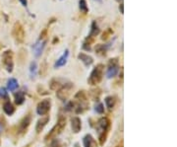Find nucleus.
<instances>
[{
	"mask_svg": "<svg viewBox=\"0 0 177 147\" xmlns=\"http://www.w3.org/2000/svg\"><path fill=\"white\" fill-rule=\"evenodd\" d=\"M104 64H101V63L98 64V65L93 69L90 77H88V84L97 85L100 83L102 79V76H104Z\"/></svg>",
	"mask_w": 177,
	"mask_h": 147,
	"instance_id": "f257e3e1",
	"label": "nucleus"
},
{
	"mask_svg": "<svg viewBox=\"0 0 177 147\" xmlns=\"http://www.w3.org/2000/svg\"><path fill=\"white\" fill-rule=\"evenodd\" d=\"M65 127H66L65 117H60L58 121H57V124H56L54 125V127H53L52 130L49 131V133L45 136V140L48 141V140H52V139H54L59 133H61V131L63 130V128H64Z\"/></svg>",
	"mask_w": 177,
	"mask_h": 147,
	"instance_id": "f03ea898",
	"label": "nucleus"
},
{
	"mask_svg": "<svg viewBox=\"0 0 177 147\" xmlns=\"http://www.w3.org/2000/svg\"><path fill=\"white\" fill-rule=\"evenodd\" d=\"M109 120L106 119V117H102L100 120H98V131H100V136H98V139H100V143L102 145L105 142L106 139V135H107L108 132V128H109Z\"/></svg>",
	"mask_w": 177,
	"mask_h": 147,
	"instance_id": "7ed1b4c3",
	"label": "nucleus"
},
{
	"mask_svg": "<svg viewBox=\"0 0 177 147\" xmlns=\"http://www.w3.org/2000/svg\"><path fill=\"white\" fill-rule=\"evenodd\" d=\"M12 36L13 38L15 39V41L19 44H22L25 40V29L23 27V25L20 22H16L13 26V30H12Z\"/></svg>",
	"mask_w": 177,
	"mask_h": 147,
	"instance_id": "20e7f679",
	"label": "nucleus"
},
{
	"mask_svg": "<svg viewBox=\"0 0 177 147\" xmlns=\"http://www.w3.org/2000/svg\"><path fill=\"white\" fill-rule=\"evenodd\" d=\"M2 62L3 65L5 66L6 70L11 73L13 71L14 62H13V52L12 51H6L2 55Z\"/></svg>",
	"mask_w": 177,
	"mask_h": 147,
	"instance_id": "39448f33",
	"label": "nucleus"
},
{
	"mask_svg": "<svg viewBox=\"0 0 177 147\" xmlns=\"http://www.w3.org/2000/svg\"><path fill=\"white\" fill-rule=\"evenodd\" d=\"M73 87H74V86H73L72 83L64 84L57 91V93H56V96H57L58 98L61 100V101H65V100L69 97V95L71 94V91H72Z\"/></svg>",
	"mask_w": 177,
	"mask_h": 147,
	"instance_id": "423d86ee",
	"label": "nucleus"
},
{
	"mask_svg": "<svg viewBox=\"0 0 177 147\" xmlns=\"http://www.w3.org/2000/svg\"><path fill=\"white\" fill-rule=\"evenodd\" d=\"M118 68H119V64H118V58L117 57H114V58H111L108 62V67H107V78H112L114 77L118 72Z\"/></svg>",
	"mask_w": 177,
	"mask_h": 147,
	"instance_id": "0eeeda50",
	"label": "nucleus"
},
{
	"mask_svg": "<svg viewBox=\"0 0 177 147\" xmlns=\"http://www.w3.org/2000/svg\"><path fill=\"white\" fill-rule=\"evenodd\" d=\"M50 100L49 99H44L42 100L40 103H38V105L37 107V113L40 116H44L48 113V111L50 110Z\"/></svg>",
	"mask_w": 177,
	"mask_h": 147,
	"instance_id": "6e6552de",
	"label": "nucleus"
},
{
	"mask_svg": "<svg viewBox=\"0 0 177 147\" xmlns=\"http://www.w3.org/2000/svg\"><path fill=\"white\" fill-rule=\"evenodd\" d=\"M45 44H46V40H44V41H40V40H38L34 45L33 48H34V55L37 56V57H38L42 53V51H44V46H45Z\"/></svg>",
	"mask_w": 177,
	"mask_h": 147,
	"instance_id": "1a4fd4ad",
	"label": "nucleus"
},
{
	"mask_svg": "<svg viewBox=\"0 0 177 147\" xmlns=\"http://www.w3.org/2000/svg\"><path fill=\"white\" fill-rule=\"evenodd\" d=\"M68 56H69V51L68 49H66L64 52V53L59 57V58L56 60V62L54 64V67L55 68H59L63 65H65L66 62H67V59H68Z\"/></svg>",
	"mask_w": 177,
	"mask_h": 147,
	"instance_id": "9d476101",
	"label": "nucleus"
},
{
	"mask_svg": "<svg viewBox=\"0 0 177 147\" xmlns=\"http://www.w3.org/2000/svg\"><path fill=\"white\" fill-rule=\"evenodd\" d=\"M78 58H79L86 66H90L94 62V58H93V57L90 56L88 55H86V53H84V52L79 53V55H78Z\"/></svg>",
	"mask_w": 177,
	"mask_h": 147,
	"instance_id": "9b49d317",
	"label": "nucleus"
},
{
	"mask_svg": "<svg viewBox=\"0 0 177 147\" xmlns=\"http://www.w3.org/2000/svg\"><path fill=\"white\" fill-rule=\"evenodd\" d=\"M30 124H31V116H30V114H28V116L25 117L24 119L22 120V121L20 123L19 130L22 132V133H24V132L27 130V128L29 127Z\"/></svg>",
	"mask_w": 177,
	"mask_h": 147,
	"instance_id": "f8f14e48",
	"label": "nucleus"
},
{
	"mask_svg": "<svg viewBox=\"0 0 177 147\" xmlns=\"http://www.w3.org/2000/svg\"><path fill=\"white\" fill-rule=\"evenodd\" d=\"M71 127H72V130L75 132V133H78L81 130V127H82V124H81V120L79 117H73L71 120Z\"/></svg>",
	"mask_w": 177,
	"mask_h": 147,
	"instance_id": "ddd939ff",
	"label": "nucleus"
},
{
	"mask_svg": "<svg viewBox=\"0 0 177 147\" xmlns=\"http://www.w3.org/2000/svg\"><path fill=\"white\" fill-rule=\"evenodd\" d=\"M48 120H49V117H41L40 120H38L37 124V127H35V130H37L38 133H40V132L44 130V127L48 123Z\"/></svg>",
	"mask_w": 177,
	"mask_h": 147,
	"instance_id": "4468645a",
	"label": "nucleus"
},
{
	"mask_svg": "<svg viewBox=\"0 0 177 147\" xmlns=\"http://www.w3.org/2000/svg\"><path fill=\"white\" fill-rule=\"evenodd\" d=\"M100 33V28H98V24L95 21H94L93 23H92V26H91V31H90V34H88V36L90 37H93V38H95Z\"/></svg>",
	"mask_w": 177,
	"mask_h": 147,
	"instance_id": "2eb2a0df",
	"label": "nucleus"
},
{
	"mask_svg": "<svg viewBox=\"0 0 177 147\" xmlns=\"http://www.w3.org/2000/svg\"><path fill=\"white\" fill-rule=\"evenodd\" d=\"M3 110H4L5 114H8V116H11V114H13L14 112H15V108H14V106L9 101L4 103V105H3Z\"/></svg>",
	"mask_w": 177,
	"mask_h": 147,
	"instance_id": "dca6fc26",
	"label": "nucleus"
},
{
	"mask_svg": "<svg viewBox=\"0 0 177 147\" xmlns=\"http://www.w3.org/2000/svg\"><path fill=\"white\" fill-rule=\"evenodd\" d=\"M107 48H108V45H95V52H97L98 55L105 56L106 52H107Z\"/></svg>",
	"mask_w": 177,
	"mask_h": 147,
	"instance_id": "f3484780",
	"label": "nucleus"
},
{
	"mask_svg": "<svg viewBox=\"0 0 177 147\" xmlns=\"http://www.w3.org/2000/svg\"><path fill=\"white\" fill-rule=\"evenodd\" d=\"M95 145L94 139L92 137V135L88 134L84 137V146L85 147H93Z\"/></svg>",
	"mask_w": 177,
	"mask_h": 147,
	"instance_id": "a211bd4d",
	"label": "nucleus"
},
{
	"mask_svg": "<svg viewBox=\"0 0 177 147\" xmlns=\"http://www.w3.org/2000/svg\"><path fill=\"white\" fill-rule=\"evenodd\" d=\"M7 87H8L10 91L13 92L19 87V84H18V81L15 79V78H11V79H9L8 82H7Z\"/></svg>",
	"mask_w": 177,
	"mask_h": 147,
	"instance_id": "6ab92c4d",
	"label": "nucleus"
},
{
	"mask_svg": "<svg viewBox=\"0 0 177 147\" xmlns=\"http://www.w3.org/2000/svg\"><path fill=\"white\" fill-rule=\"evenodd\" d=\"M15 102L17 105H22V104L25 102V95L24 92H18L17 94L15 95Z\"/></svg>",
	"mask_w": 177,
	"mask_h": 147,
	"instance_id": "aec40b11",
	"label": "nucleus"
},
{
	"mask_svg": "<svg viewBox=\"0 0 177 147\" xmlns=\"http://www.w3.org/2000/svg\"><path fill=\"white\" fill-rule=\"evenodd\" d=\"M79 8L81 12H83L84 14H87L88 12V7L86 0H79Z\"/></svg>",
	"mask_w": 177,
	"mask_h": 147,
	"instance_id": "412c9836",
	"label": "nucleus"
},
{
	"mask_svg": "<svg viewBox=\"0 0 177 147\" xmlns=\"http://www.w3.org/2000/svg\"><path fill=\"white\" fill-rule=\"evenodd\" d=\"M115 102H116V100L114 97H106L105 98V104H106V106H107L108 109H112L113 107H114L115 105Z\"/></svg>",
	"mask_w": 177,
	"mask_h": 147,
	"instance_id": "4be33fe9",
	"label": "nucleus"
},
{
	"mask_svg": "<svg viewBox=\"0 0 177 147\" xmlns=\"http://www.w3.org/2000/svg\"><path fill=\"white\" fill-rule=\"evenodd\" d=\"M112 34H113V30H112V29H110V28H108L107 30L104 32V34H102V37H101V40L106 41Z\"/></svg>",
	"mask_w": 177,
	"mask_h": 147,
	"instance_id": "5701e85b",
	"label": "nucleus"
},
{
	"mask_svg": "<svg viewBox=\"0 0 177 147\" xmlns=\"http://www.w3.org/2000/svg\"><path fill=\"white\" fill-rule=\"evenodd\" d=\"M30 71H31V77L34 78L35 73H37V63L34 61L31 63V66H30Z\"/></svg>",
	"mask_w": 177,
	"mask_h": 147,
	"instance_id": "b1692460",
	"label": "nucleus"
},
{
	"mask_svg": "<svg viewBox=\"0 0 177 147\" xmlns=\"http://www.w3.org/2000/svg\"><path fill=\"white\" fill-rule=\"evenodd\" d=\"M46 37H47V29L45 28V29H44V30L41 31V33L40 34V39H38V40H40V41L46 40Z\"/></svg>",
	"mask_w": 177,
	"mask_h": 147,
	"instance_id": "393cba45",
	"label": "nucleus"
},
{
	"mask_svg": "<svg viewBox=\"0 0 177 147\" xmlns=\"http://www.w3.org/2000/svg\"><path fill=\"white\" fill-rule=\"evenodd\" d=\"M3 98L8 99V94H7L5 88L1 87V88H0V99H3Z\"/></svg>",
	"mask_w": 177,
	"mask_h": 147,
	"instance_id": "a878e982",
	"label": "nucleus"
},
{
	"mask_svg": "<svg viewBox=\"0 0 177 147\" xmlns=\"http://www.w3.org/2000/svg\"><path fill=\"white\" fill-rule=\"evenodd\" d=\"M48 147H61V145H60V142L58 139H52V141L50 143V145H49Z\"/></svg>",
	"mask_w": 177,
	"mask_h": 147,
	"instance_id": "bb28decb",
	"label": "nucleus"
},
{
	"mask_svg": "<svg viewBox=\"0 0 177 147\" xmlns=\"http://www.w3.org/2000/svg\"><path fill=\"white\" fill-rule=\"evenodd\" d=\"M95 111L98 113V114H104V108L102 104H98V105L95 107Z\"/></svg>",
	"mask_w": 177,
	"mask_h": 147,
	"instance_id": "cd10ccee",
	"label": "nucleus"
},
{
	"mask_svg": "<svg viewBox=\"0 0 177 147\" xmlns=\"http://www.w3.org/2000/svg\"><path fill=\"white\" fill-rule=\"evenodd\" d=\"M119 10H120V13L124 14V5H123V3H121V4L119 5Z\"/></svg>",
	"mask_w": 177,
	"mask_h": 147,
	"instance_id": "c85d7f7f",
	"label": "nucleus"
},
{
	"mask_svg": "<svg viewBox=\"0 0 177 147\" xmlns=\"http://www.w3.org/2000/svg\"><path fill=\"white\" fill-rule=\"evenodd\" d=\"M19 1L22 3V5L24 7H27L28 6V1H27V0H19Z\"/></svg>",
	"mask_w": 177,
	"mask_h": 147,
	"instance_id": "c756f323",
	"label": "nucleus"
},
{
	"mask_svg": "<svg viewBox=\"0 0 177 147\" xmlns=\"http://www.w3.org/2000/svg\"><path fill=\"white\" fill-rule=\"evenodd\" d=\"M56 42H58V38H55L54 39V41H53V44H55Z\"/></svg>",
	"mask_w": 177,
	"mask_h": 147,
	"instance_id": "7c9ffc66",
	"label": "nucleus"
},
{
	"mask_svg": "<svg viewBox=\"0 0 177 147\" xmlns=\"http://www.w3.org/2000/svg\"><path fill=\"white\" fill-rule=\"evenodd\" d=\"M115 1H116V2H118V3H120V2L122 3V1H123V0H115Z\"/></svg>",
	"mask_w": 177,
	"mask_h": 147,
	"instance_id": "2f4dec72",
	"label": "nucleus"
}]
</instances>
